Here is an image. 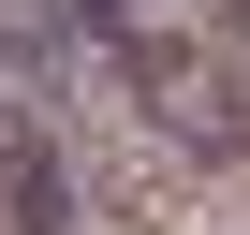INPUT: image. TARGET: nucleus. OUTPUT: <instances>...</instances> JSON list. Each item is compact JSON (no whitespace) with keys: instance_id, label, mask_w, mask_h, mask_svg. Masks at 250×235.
<instances>
[{"instance_id":"obj_1","label":"nucleus","mask_w":250,"mask_h":235,"mask_svg":"<svg viewBox=\"0 0 250 235\" xmlns=\"http://www.w3.org/2000/svg\"><path fill=\"white\" fill-rule=\"evenodd\" d=\"M118 103L147 118V147L162 162H250V74L191 30V44H147V59H118Z\"/></svg>"},{"instance_id":"obj_2","label":"nucleus","mask_w":250,"mask_h":235,"mask_svg":"<svg viewBox=\"0 0 250 235\" xmlns=\"http://www.w3.org/2000/svg\"><path fill=\"white\" fill-rule=\"evenodd\" d=\"M103 206V176L74 162V133H44V118H0V235H74Z\"/></svg>"},{"instance_id":"obj_3","label":"nucleus","mask_w":250,"mask_h":235,"mask_svg":"<svg viewBox=\"0 0 250 235\" xmlns=\"http://www.w3.org/2000/svg\"><path fill=\"white\" fill-rule=\"evenodd\" d=\"M206 44H221V59L250 74V0H206Z\"/></svg>"}]
</instances>
